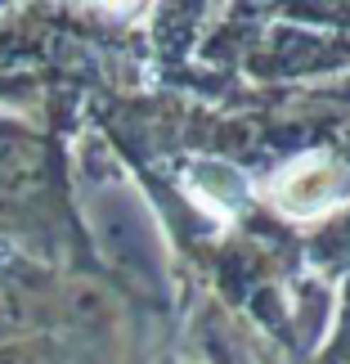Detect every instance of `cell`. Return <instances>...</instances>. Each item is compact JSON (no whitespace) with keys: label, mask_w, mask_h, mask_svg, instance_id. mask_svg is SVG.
<instances>
[{"label":"cell","mask_w":350,"mask_h":364,"mask_svg":"<svg viewBox=\"0 0 350 364\" xmlns=\"http://www.w3.org/2000/svg\"><path fill=\"white\" fill-rule=\"evenodd\" d=\"M189 180H193V189H198V198H202L207 207H216L220 216L238 212V207L251 198L247 176L238 171L234 162H198V166L189 171Z\"/></svg>","instance_id":"2"},{"label":"cell","mask_w":350,"mask_h":364,"mask_svg":"<svg viewBox=\"0 0 350 364\" xmlns=\"http://www.w3.org/2000/svg\"><path fill=\"white\" fill-rule=\"evenodd\" d=\"M350 193V171L341 162L324 158V153H310V158L288 162L274 180V203L278 212L297 216V220H315L332 212L341 198Z\"/></svg>","instance_id":"1"}]
</instances>
